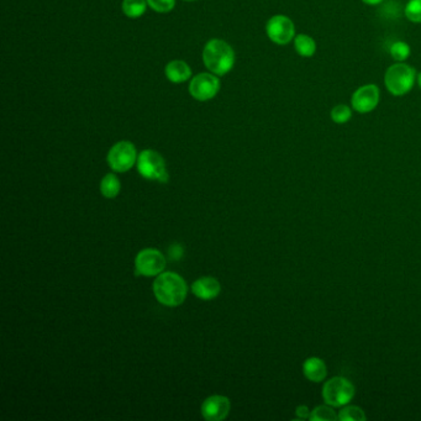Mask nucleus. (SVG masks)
<instances>
[{"label": "nucleus", "mask_w": 421, "mask_h": 421, "mask_svg": "<svg viewBox=\"0 0 421 421\" xmlns=\"http://www.w3.org/2000/svg\"><path fill=\"white\" fill-rule=\"evenodd\" d=\"M107 160L109 166L115 172H127L133 169V164L138 161L136 147L130 141H120L110 149Z\"/></svg>", "instance_id": "obj_6"}, {"label": "nucleus", "mask_w": 421, "mask_h": 421, "mask_svg": "<svg viewBox=\"0 0 421 421\" xmlns=\"http://www.w3.org/2000/svg\"><path fill=\"white\" fill-rule=\"evenodd\" d=\"M294 48L301 57H312L316 52V43L313 37L299 34L294 37Z\"/></svg>", "instance_id": "obj_15"}, {"label": "nucleus", "mask_w": 421, "mask_h": 421, "mask_svg": "<svg viewBox=\"0 0 421 421\" xmlns=\"http://www.w3.org/2000/svg\"><path fill=\"white\" fill-rule=\"evenodd\" d=\"M138 169L140 175L147 180L161 183L169 182V177L166 171V163L163 157L156 151H142L138 158Z\"/></svg>", "instance_id": "obj_5"}, {"label": "nucleus", "mask_w": 421, "mask_h": 421, "mask_svg": "<svg viewBox=\"0 0 421 421\" xmlns=\"http://www.w3.org/2000/svg\"><path fill=\"white\" fill-rule=\"evenodd\" d=\"M355 387L349 379L336 376L327 379L323 385V399L334 408H343L355 397Z\"/></svg>", "instance_id": "obj_4"}, {"label": "nucleus", "mask_w": 421, "mask_h": 421, "mask_svg": "<svg viewBox=\"0 0 421 421\" xmlns=\"http://www.w3.org/2000/svg\"><path fill=\"white\" fill-rule=\"evenodd\" d=\"M220 283L213 277H202L192 284V292L203 301H211L220 294Z\"/></svg>", "instance_id": "obj_12"}, {"label": "nucleus", "mask_w": 421, "mask_h": 421, "mask_svg": "<svg viewBox=\"0 0 421 421\" xmlns=\"http://www.w3.org/2000/svg\"><path fill=\"white\" fill-rule=\"evenodd\" d=\"M147 9V0H122V12L129 18H140Z\"/></svg>", "instance_id": "obj_17"}, {"label": "nucleus", "mask_w": 421, "mask_h": 421, "mask_svg": "<svg viewBox=\"0 0 421 421\" xmlns=\"http://www.w3.org/2000/svg\"><path fill=\"white\" fill-rule=\"evenodd\" d=\"M415 68L404 62H397L391 65L385 74V88L394 96L408 94L415 83Z\"/></svg>", "instance_id": "obj_3"}, {"label": "nucleus", "mask_w": 421, "mask_h": 421, "mask_svg": "<svg viewBox=\"0 0 421 421\" xmlns=\"http://www.w3.org/2000/svg\"><path fill=\"white\" fill-rule=\"evenodd\" d=\"M219 89H220V80L214 73L213 74L200 73L193 78L189 85V91L193 98L200 102L210 100L217 96Z\"/></svg>", "instance_id": "obj_9"}, {"label": "nucleus", "mask_w": 421, "mask_h": 421, "mask_svg": "<svg viewBox=\"0 0 421 421\" xmlns=\"http://www.w3.org/2000/svg\"><path fill=\"white\" fill-rule=\"evenodd\" d=\"M416 80H418V85L421 88V72L418 74V77H416Z\"/></svg>", "instance_id": "obj_27"}, {"label": "nucleus", "mask_w": 421, "mask_h": 421, "mask_svg": "<svg viewBox=\"0 0 421 421\" xmlns=\"http://www.w3.org/2000/svg\"><path fill=\"white\" fill-rule=\"evenodd\" d=\"M204 65L211 73L225 76L235 66V52L229 43L224 40L213 39L205 45L203 51Z\"/></svg>", "instance_id": "obj_2"}, {"label": "nucleus", "mask_w": 421, "mask_h": 421, "mask_svg": "<svg viewBox=\"0 0 421 421\" xmlns=\"http://www.w3.org/2000/svg\"><path fill=\"white\" fill-rule=\"evenodd\" d=\"M169 252H171L172 259H180L182 257V253H183V248L180 245H173V246L171 247Z\"/></svg>", "instance_id": "obj_25"}, {"label": "nucleus", "mask_w": 421, "mask_h": 421, "mask_svg": "<svg viewBox=\"0 0 421 421\" xmlns=\"http://www.w3.org/2000/svg\"><path fill=\"white\" fill-rule=\"evenodd\" d=\"M303 374L313 383H321L327 377L325 362L319 357H309L303 363Z\"/></svg>", "instance_id": "obj_13"}, {"label": "nucleus", "mask_w": 421, "mask_h": 421, "mask_svg": "<svg viewBox=\"0 0 421 421\" xmlns=\"http://www.w3.org/2000/svg\"><path fill=\"white\" fill-rule=\"evenodd\" d=\"M362 1L367 6H378L383 0H362Z\"/></svg>", "instance_id": "obj_26"}, {"label": "nucleus", "mask_w": 421, "mask_h": 421, "mask_svg": "<svg viewBox=\"0 0 421 421\" xmlns=\"http://www.w3.org/2000/svg\"><path fill=\"white\" fill-rule=\"evenodd\" d=\"M330 115L331 120L334 121L335 124L343 125V124H346V122H349L351 120L352 110L346 104H338V105L332 108Z\"/></svg>", "instance_id": "obj_20"}, {"label": "nucleus", "mask_w": 421, "mask_h": 421, "mask_svg": "<svg viewBox=\"0 0 421 421\" xmlns=\"http://www.w3.org/2000/svg\"><path fill=\"white\" fill-rule=\"evenodd\" d=\"M379 100H380V91L378 85H362L351 98V105L357 113L368 114L378 107Z\"/></svg>", "instance_id": "obj_10"}, {"label": "nucleus", "mask_w": 421, "mask_h": 421, "mask_svg": "<svg viewBox=\"0 0 421 421\" xmlns=\"http://www.w3.org/2000/svg\"><path fill=\"white\" fill-rule=\"evenodd\" d=\"M120 188L119 178L113 173L105 175L100 183V191L105 198H115L120 192Z\"/></svg>", "instance_id": "obj_16"}, {"label": "nucleus", "mask_w": 421, "mask_h": 421, "mask_svg": "<svg viewBox=\"0 0 421 421\" xmlns=\"http://www.w3.org/2000/svg\"><path fill=\"white\" fill-rule=\"evenodd\" d=\"M309 420L312 421H336L338 420V414H337L334 407H331L329 404L324 405H318L316 408L312 410V414Z\"/></svg>", "instance_id": "obj_18"}, {"label": "nucleus", "mask_w": 421, "mask_h": 421, "mask_svg": "<svg viewBox=\"0 0 421 421\" xmlns=\"http://www.w3.org/2000/svg\"><path fill=\"white\" fill-rule=\"evenodd\" d=\"M166 267V259L162 253L155 248H144L135 259L136 272L144 276L152 277L162 273Z\"/></svg>", "instance_id": "obj_8"}, {"label": "nucleus", "mask_w": 421, "mask_h": 421, "mask_svg": "<svg viewBox=\"0 0 421 421\" xmlns=\"http://www.w3.org/2000/svg\"><path fill=\"white\" fill-rule=\"evenodd\" d=\"M187 284L173 272L158 274L153 283V293L157 301L166 307H178L187 296Z\"/></svg>", "instance_id": "obj_1"}, {"label": "nucleus", "mask_w": 421, "mask_h": 421, "mask_svg": "<svg viewBox=\"0 0 421 421\" xmlns=\"http://www.w3.org/2000/svg\"><path fill=\"white\" fill-rule=\"evenodd\" d=\"M295 414L298 416V419L305 420V419H309V418H310L312 410L309 409L307 405H299V407L295 409Z\"/></svg>", "instance_id": "obj_24"}, {"label": "nucleus", "mask_w": 421, "mask_h": 421, "mask_svg": "<svg viewBox=\"0 0 421 421\" xmlns=\"http://www.w3.org/2000/svg\"><path fill=\"white\" fill-rule=\"evenodd\" d=\"M184 1H194V0H184Z\"/></svg>", "instance_id": "obj_28"}, {"label": "nucleus", "mask_w": 421, "mask_h": 421, "mask_svg": "<svg viewBox=\"0 0 421 421\" xmlns=\"http://www.w3.org/2000/svg\"><path fill=\"white\" fill-rule=\"evenodd\" d=\"M404 12L409 21L414 24H421V0H409Z\"/></svg>", "instance_id": "obj_22"}, {"label": "nucleus", "mask_w": 421, "mask_h": 421, "mask_svg": "<svg viewBox=\"0 0 421 421\" xmlns=\"http://www.w3.org/2000/svg\"><path fill=\"white\" fill-rule=\"evenodd\" d=\"M164 73H166V77L172 83H184L186 80L191 78L192 69L184 61L175 60L171 61L166 66Z\"/></svg>", "instance_id": "obj_14"}, {"label": "nucleus", "mask_w": 421, "mask_h": 421, "mask_svg": "<svg viewBox=\"0 0 421 421\" xmlns=\"http://www.w3.org/2000/svg\"><path fill=\"white\" fill-rule=\"evenodd\" d=\"M367 416L362 408L357 405H345L338 411V420L341 421H366Z\"/></svg>", "instance_id": "obj_19"}, {"label": "nucleus", "mask_w": 421, "mask_h": 421, "mask_svg": "<svg viewBox=\"0 0 421 421\" xmlns=\"http://www.w3.org/2000/svg\"><path fill=\"white\" fill-rule=\"evenodd\" d=\"M147 4L157 12H169L175 6V0H147Z\"/></svg>", "instance_id": "obj_23"}, {"label": "nucleus", "mask_w": 421, "mask_h": 421, "mask_svg": "<svg viewBox=\"0 0 421 421\" xmlns=\"http://www.w3.org/2000/svg\"><path fill=\"white\" fill-rule=\"evenodd\" d=\"M389 52H391V57L397 62H404L409 58L411 50L408 43L404 41H397V43H391Z\"/></svg>", "instance_id": "obj_21"}, {"label": "nucleus", "mask_w": 421, "mask_h": 421, "mask_svg": "<svg viewBox=\"0 0 421 421\" xmlns=\"http://www.w3.org/2000/svg\"><path fill=\"white\" fill-rule=\"evenodd\" d=\"M267 36L272 43L277 45H288L295 37L294 23L285 15H274L266 25Z\"/></svg>", "instance_id": "obj_7"}, {"label": "nucleus", "mask_w": 421, "mask_h": 421, "mask_svg": "<svg viewBox=\"0 0 421 421\" xmlns=\"http://www.w3.org/2000/svg\"><path fill=\"white\" fill-rule=\"evenodd\" d=\"M230 405L229 398L223 396H213L205 399L202 405V414L205 420L222 421L229 415Z\"/></svg>", "instance_id": "obj_11"}]
</instances>
